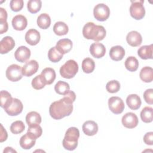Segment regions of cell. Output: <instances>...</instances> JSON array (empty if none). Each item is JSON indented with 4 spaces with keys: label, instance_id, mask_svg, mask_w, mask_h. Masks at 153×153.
I'll list each match as a JSON object with an SVG mask.
<instances>
[{
    "label": "cell",
    "instance_id": "obj_1",
    "mask_svg": "<svg viewBox=\"0 0 153 153\" xmlns=\"http://www.w3.org/2000/svg\"><path fill=\"white\" fill-rule=\"evenodd\" d=\"M65 97L53 102L49 108L50 116L54 120H60L69 116L73 111V105Z\"/></svg>",
    "mask_w": 153,
    "mask_h": 153
},
{
    "label": "cell",
    "instance_id": "obj_2",
    "mask_svg": "<svg viewBox=\"0 0 153 153\" xmlns=\"http://www.w3.org/2000/svg\"><path fill=\"white\" fill-rule=\"evenodd\" d=\"M106 30L103 26L96 25L93 22H88L83 27L82 35L87 39L98 42L104 39Z\"/></svg>",
    "mask_w": 153,
    "mask_h": 153
},
{
    "label": "cell",
    "instance_id": "obj_3",
    "mask_svg": "<svg viewBox=\"0 0 153 153\" xmlns=\"http://www.w3.org/2000/svg\"><path fill=\"white\" fill-rule=\"evenodd\" d=\"M79 137V130L75 127H69L66 130L62 140V145L64 148L69 151L75 149L78 146V139Z\"/></svg>",
    "mask_w": 153,
    "mask_h": 153
},
{
    "label": "cell",
    "instance_id": "obj_4",
    "mask_svg": "<svg viewBox=\"0 0 153 153\" xmlns=\"http://www.w3.org/2000/svg\"><path fill=\"white\" fill-rule=\"evenodd\" d=\"M78 71V65L76 61L71 59L65 62L60 68V75L66 79H71L75 76Z\"/></svg>",
    "mask_w": 153,
    "mask_h": 153
},
{
    "label": "cell",
    "instance_id": "obj_5",
    "mask_svg": "<svg viewBox=\"0 0 153 153\" xmlns=\"http://www.w3.org/2000/svg\"><path fill=\"white\" fill-rule=\"evenodd\" d=\"M131 4L130 7V14L131 16L136 20L142 19L145 15V10L143 6L144 1L143 0L131 1Z\"/></svg>",
    "mask_w": 153,
    "mask_h": 153
},
{
    "label": "cell",
    "instance_id": "obj_6",
    "mask_svg": "<svg viewBox=\"0 0 153 153\" xmlns=\"http://www.w3.org/2000/svg\"><path fill=\"white\" fill-rule=\"evenodd\" d=\"M93 15L97 20L100 22L105 21L110 15L109 8L105 4H98L94 7Z\"/></svg>",
    "mask_w": 153,
    "mask_h": 153
},
{
    "label": "cell",
    "instance_id": "obj_7",
    "mask_svg": "<svg viewBox=\"0 0 153 153\" xmlns=\"http://www.w3.org/2000/svg\"><path fill=\"white\" fill-rule=\"evenodd\" d=\"M5 74L8 80L12 82H16L22 78V69L18 65L12 64L7 68Z\"/></svg>",
    "mask_w": 153,
    "mask_h": 153
},
{
    "label": "cell",
    "instance_id": "obj_8",
    "mask_svg": "<svg viewBox=\"0 0 153 153\" xmlns=\"http://www.w3.org/2000/svg\"><path fill=\"white\" fill-rule=\"evenodd\" d=\"M23 109V103L17 98H13L10 103L4 108L6 113L10 116H16L20 114L22 112Z\"/></svg>",
    "mask_w": 153,
    "mask_h": 153
},
{
    "label": "cell",
    "instance_id": "obj_9",
    "mask_svg": "<svg viewBox=\"0 0 153 153\" xmlns=\"http://www.w3.org/2000/svg\"><path fill=\"white\" fill-rule=\"evenodd\" d=\"M108 106L111 111L115 114L122 113L125 108L123 100L117 96H112L108 99Z\"/></svg>",
    "mask_w": 153,
    "mask_h": 153
},
{
    "label": "cell",
    "instance_id": "obj_10",
    "mask_svg": "<svg viewBox=\"0 0 153 153\" xmlns=\"http://www.w3.org/2000/svg\"><path fill=\"white\" fill-rule=\"evenodd\" d=\"M121 122L125 127L127 128H133L137 126L139 120L135 114L133 112H127L123 116Z\"/></svg>",
    "mask_w": 153,
    "mask_h": 153
},
{
    "label": "cell",
    "instance_id": "obj_11",
    "mask_svg": "<svg viewBox=\"0 0 153 153\" xmlns=\"http://www.w3.org/2000/svg\"><path fill=\"white\" fill-rule=\"evenodd\" d=\"M30 50L26 46H20L17 48L14 53L15 59L20 63L27 61L30 57Z\"/></svg>",
    "mask_w": 153,
    "mask_h": 153
},
{
    "label": "cell",
    "instance_id": "obj_12",
    "mask_svg": "<svg viewBox=\"0 0 153 153\" xmlns=\"http://www.w3.org/2000/svg\"><path fill=\"white\" fill-rule=\"evenodd\" d=\"M15 46V41L13 38L10 36L4 37L0 42V53L1 54H6L12 50Z\"/></svg>",
    "mask_w": 153,
    "mask_h": 153
},
{
    "label": "cell",
    "instance_id": "obj_13",
    "mask_svg": "<svg viewBox=\"0 0 153 153\" xmlns=\"http://www.w3.org/2000/svg\"><path fill=\"white\" fill-rule=\"evenodd\" d=\"M38 68V63L35 60H31L26 62L23 66V75L26 76H30L37 72Z\"/></svg>",
    "mask_w": 153,
    "mask_h": 153
},
{
    "label": "cell",
    "instance_id": "obj_14",
    "mask_svg": "<svg viewBox=\"0 0 153 153\" xmlns=\"http://www.w3.org/2000/svg\"><path fill=\"white\" fill-rule=\"evenodd\" d=\"M25 41L30 45H36L40 41L41 36L39 32L35 29H29L25 34Z\"/></svg>",
    "mask_w": 153,
    "mask_h": 153
},
{
    "label": "cell",
    "instance_id": "obj_15",
    "mask_svg": "<svg viewBox=\"0 0 153 153\" xmlns=\"http://www.w3.org/2000/svg\"><path fill=\"white\" fill-rule=\"evenodd\" d=\"M90 52L93 57L99 59L105 56L106 48L104 45L102 43L94 42L90 45Z\"/></svg>",
    "mask_w": 153,
    "mask_h": 153
},
{
    "label": "cell",
    "instance_id": "obj_16",
    "mask_svg": "<svg viewBox=\"0 0 153 153\" xmlns=\"http://www.w3.org/2000/svg\"><path fill=\"white\" fill-rule=\"evenodd\" d=\"M126 41L131 47H137L142 44V37L140 33L136 30H132L127 33Z\"/></svg>",
    "mask_w": 153,
    "mask_h": 153
},
{
    "label": "cell",
    "instance_id": "obj_17",
    "mask_svg": "<svg viewBox=\"0 0 153 153\" xmlns=\"http://www.w3.org/2000/svg\"><path fill=\"white\" fill-rule=\"evenodd\" d=\"M27 25V20L25 16L22 14H18L14 16L12 19V26L16 30H24Z\"/></svg>",
    "mask_w": 153,
    "mask_h": 153
},
{
    "label": "cell",
    "instance_id": "obj_18",
    "mask_svg": "<svg viewBox=\"0 0 153 153\" xmlns=\"http://www.w3.org/2000/svg\"><path fill=\"white\" fill-rule=\"evenodd\" d=\"M56 49L62 54L69 53L72 48V42L68 38L61 39L59 40L56 45Z\"/></svg>",
    "mask_w": 153,
    "mask_h": 153
},
{
    "label": "cell",
    "instance_id": "obj_19",
    "mask_svg": "<svg viewBox=\"0 0 153 153\" xmlns=\"http://www.w3.org/2000/svg\"><path fill=\"white\" fill-rule=\"evenodd\" d=\"M82 128L84 133L90 136H94L98 131V126L97 123L91 120H88L84 122Z\"/></svg>",
    "mask_w": 153,
    "mask_h": 153
},
{
    "label": "cell",
    "instance_id": "obj_20",
    "mask_svg": "<svg viewBox=\"0 0 153 153\" xmlns=\"http://www.w3.org/2000/svg\"><path fill=\"white\" fill-rule=\"evenodd\" d=\"M44 83L48 85L51 84L56 79V72L51 68H46L44 69L41 74Z\"/></svg>",
    "mask_w": 153,
    "mask_h": 153
},
{
    "label": "cell",
    "instance_id": "obj_21",
    "mask_svg": "<svg viewBox=\"0 0 153 153\" xmlns=\"http://www.w3.org/2000/svg\"><path fill=\"white\" fill-rule=\"evenodd\" d=\"M125 56V50L124 48L120 45L113 46L109 51V56L111 59L114 61L121 60Z\"/></svg>",
    "mask_w": 153,
    "mask_h": 153
},
{
    "label": "cell",
    "instance_id": "obj_22",
    "mask_svg": "<svg viewBox=\"0 0 153 153\" xmlns=\"http://www.w3.org/2000/svg\"><path fill=\"white\" fill-rule=\"evenodd\" d=\"M36 139L32 137L27 132L23 135L19 141L20 146L25 149H29L32 148L35 144Z\"/></svg>",
    "mask_w": 153,
    "mask_h": 153
},
{
    "label": "cell",
    "instance_id": "obj_23",
    "mask_svg": "<svg viewBox=\"0 0 153 153\" xmlns=\"http://www.w3.org/2000/svg\"><path fill=\"white\" fill-rule=\"evenodd\" d=\"M126 103L128 108L132 110L138 109L142 103L140 97L136 94H131L127 96Z\"/></svg>",
    "mask_w": 153,
    "mask_h": 153
},
{
    "label": "cell",
    "instance_id": "obj_24",
    "mask_svg": "<svg viewBox=\"0 0 153 153\" xmlns=\"http://www.w3.org/2000/svg\"><path fill=\"white\" fill-rule=\"evenodd\" d=\"M137 54L142 59H152V44L149 45H143L137 50Z\"/></svg>",
    "mask_w": 153,
    "mask_h": 153
},
{
    "label": "cell",
    "instance_id": "obj_25",
    "mask_svg": "<svg viewBox=\"0 0 153 153\" xmlns=\"http://www.w3.org/2000/svg\"><path fill=\"white\" fill-rule=\"evenodd\" d=\"M140 78L145 82H151L153 79V69L150 66H145L140 71Z\"/></svg>",
    "mask_w": 153,
    "mask_h": 153
},
{
    "label": "cell",
    "instance_id": "obj_26",
    "mask_svg": "<svg viewBox=\"0 0 153 153\" xmlns=\"http://www.w3.org/2000/svg\"><path fill=\"white\" fill-rule=\"evenodd\" d=\"M26 121L29 126L39 124L41 123V117L38 112L36 111H31L27 114L26 116Z\"/></svg>",
    "mask_w": 153,
    "mask_h": 153
},
{
    "label": "cell",
    "instance_id": "obj_27",
    "mask_svg": "<svg viewBox=\"0 0 153 153\" xmlns=\"http://www.w3.org/2000/svg\"><path fill=\"white\" fill-rule=\"evenodd\" d=\"M36 22L38 27L42 29H46L51 25V19L48 14L42 13L38 17Z\"/></svg>",
    "mask_w": 153,
    "mask_h": 153
},
{
    "label": "cell",
    "instance_id": "obj_28",
    "mask_svg": "<svg viewBox=\"0 0 153 153\" xmlns=\"http://www.w3.org/2000/svg\"><path fill=\"white\" fill-rule=\"evenodd\" d=\"M140 118L143 122L149 123L152 121L153 109L151 107L145 106L140 112Z\"/></svg>",
    "mask_w": 153,
    "mask_h": 153
},
{
    "label": "cell",
    "instance_id": "obj_29",
    "mask_svg": "<svg viewBox=\"0 0 153 153\" xmlns=\"http://www.w3.org/2000/svg\"><path fill=\"white\" fill-rule=\"evenodd\" d=\"M69 28L68 25L63 22H56L53 26V31L55 34L59 36L65 35L68 33Z\"/></svg>",
    "mask_w": 153,
    "mask_h": 153
},
{
    "label": "cell",
    "instance_id": "obj_30",
    "mask_svg": "<svg viewBox=\"0 0 153 153\" xmlns=\"http://www.w3.org/2000/svg\"><path fill=\"white\" fill-rule=\"evenodd\" d=\"M125 67L128 71L134 72L139 67V62L135 57L129 56L125 61Z\"/></svg>",
    "mask_w": 153,
    "mask_h": 153
},
{
    "label": "cell",
    "instance_id": "obj_31",
    "mask_svg": "<svg viewBox=\"0 0 153 153\" xmlns=\"http://www.w3.org/2000/svg\"><path fill=\"white\" fill-rule=\"evenodd\" d=\"M95 68L94 61L90 58H85L82 62V69L84 72L86 74L91 73Z\"/></svg>",
    "mask_w": 153,
    "mask_h": 153
},
{
    "label": "cell",
    "instance_id": "obj_32",
    "mask_svg": "<svg viewBox=\"0 0 153 153\" xmlns=\"http://www.w3.org/2000/svg\"><path fill=\"white\" fill-rule=\"evenodd\" d=\"M70 89L69 84L63 81H59L54 85V90L60 95H65Z\"/></svg>",
    "mask_w": 153,
    "mask_h": 153
},
{
    "label": "cell",
    "instance_id": "obj_33",
    "mask_svg": "<svg viewBox=\"0 0 153 153\" xmlns=\"http://www.w3.org/2000/svg\"><path fill=\"white\" fill-rule=\"evenodd\" d=\"M63 55L56 49V47L51 48L48 52V59L53 63L59 62L63 58Z\"/></svg>",
    "mask_w": 153,
    "mask_h": 153
},
{
    "label": "cell",
    "instance_id": "obj_34",
    "mask_svg": "<svg viewBox=\"0 0 153 153\" xmlns=\"http://www.w3.org/2000/svg\"><path fill=\"white\" fill-rule=\"evenodd\" d=\"M42 6L41 0H29L27 3V8L28 11L32 14L38 13Z\"/></svg>",
    "mask_w": 153,
    "mask_h": 153
},
{
    "label": "cell",
    "instance_id": "obj_35",
    "mask_svg": "<svg viewBox=\"0 0 153 153\" xmlns=\"http://www.w3.org/2000/svg\"><path fill=\"white\" fill-rule=\"evenodd\" d=\"M32 137L34 139H36L37 138L39 137L42 133V129L41 127L39 124L32 125L29 126L27 131Z\"/></svg>",
    "mask_w": 153,
    "mask_h": 153
},
{
    "label": "cell",
    "instance_id": "obj_36",
    "mask_svg": "<svg viewBox=\"0 0 153 153\" xmlns=\"http://www.w3.org/2000/svg\"><path fill=\"white\" fill-rule=\"evenodd\" d=\"M25 128V126L23 121L18 120L13 122L10 126V131L13 134H20L22 133Z\"/></svg>",
    "mask_w": 153,
    "mask_h": 153
},
{
    "label": "cell",
    "instance_id": "obj_37",
    "mask_svg": "<svg viewBox=\"0 0 153 153\" xmlns=\"http://www.w3.org/2000/svg\"><path fill=\"white\" fill-rule=\"evenodd\" d=\"M1 106L2 108H4L6 107L11 101L13 99V97H11V95L10 93H8L6 90H2L1 91Z\"/></svg>",
    "mask_w": 153,
    "mask_h": 153
},
{
    "label": "cell",
    "instance_id": "obj_38",
    "mask_svg": "<svg viewBox=\"0 0 153 153\" xmlns=\"http://www.w3.org/2000/svg\"><path fill=\"white\" fill-rule=\"evenodd\" d=\"M120 88V84L117 80H112L107 82L106 85V89L108 92L111 93H115L118 92Z\"/></svg>",
    "mask_w": 153,
    "mask_h": 153
},
{
    "label": "cell",
    "instance_id": "obj_39",
    "mask_svg": "<svg viewBox=\"0 0 153 153\" xmlns=\"http://www.w3.org/2000/svg\"><path fill=\"white\" fill-rule=\"evenodd\" d=\"M31 84L32 87L35 90H41L43 88L45 85V84L44 83L41 74L33 78Z\"/></svg>",
    "mask_w": 153,
    "mask_h": 153
},
{
    "label": "cell",
    "instance_id": "obj_40",
    "mask_svg": "<svg viewBox=\"0 0 153 153\" xmlns=\"http://www.w3.org/2000/svg\"><path fill=\"white\" fill-rule=\"evenodd\" d=\"M10 8L12 11L17 12L20 11L23 7V0H11L10 3Z\"/></svg>",
    "mask_w": 153,
    "mask_h": 153
},
{
    "label": "cell",
    "instance_id": "obj_41",
    "mask_svg": "<svg viewBox=\"0 0 153 153\" xmlns=\"http://www.w3.org/2000/svg\"><path fill=\"white\" fill-rule=\"evenodd\" d=\"M143 98L145 101L149 104L152 105L153 103V89L149 88L145 91L143 93Z\"/></svg>",
    "mask_w": 153,
    "mask_h": 153
},
{
    "label": "cell",
    "instance_id": "obj_42",
    "mask_svg": "<svg viewBox=\"0 0 153 153\" xmlns=\"http://www.w3.org/2000/svg\"><path fill=\"white\" fill-rule=\"evenodd\" d=\"M143 142L146 145H152L153 144V132L152 131L148 132L144 135Z\"/></svg>",
    "mask_w": 153,
    "mask_h": 153
},
{
    "label": "cell",
    "instance_id": "obj_43",
    "mask_svg": "<svg viewBox=\"0 0 153 153\" xmlns=\"http://www.w3.org/2000/svg\"><path fill=\"white\" fill-rule=\"evenodd\" d=\"M63 97H65L66 99L69 100V102L73 103L75 102L76 99V94L73 91L69 90L65 95H63Z\"/></svg>",
    "mask_w": 153,
    "mask_h": 153
},
{
    "label": "cell",
    "instance_id": "obj_44",
    "mask_svg": "<svg viewBox=\"0 0 153 153\" xmlns=\"http://www.w3.org/2000/svg\"><path fill=\"white\" fill-rule=\"evenodd\" d=\"M7 13L6 10L4 8L1 7L0 8V23L7 22Z\"/></svg>",
    "mask_w": 153,
    "mask_h": 153
},
{
    "label": "cell",
    "instance_id": "obj_45",
    "mask_svg": "<svg viewBox=\"0 0 153 153\" xmlns=\"http://www.w3.org/2000/svg\"><path fill=\"white\" fill-rule=\"evenodd\" d=\"M1 139H0V142H3L4 141L6 140L8 137V134H7V132L5 130V129L4 128L3 126L2 125V124H1Z\"/></svg>",
    "mask_w": 153,
    "mask_h": 153
},
{
    "label": "cell",
    "instance_id": "obj_46",
    "mask_svg": "<svg viewBox=\"0 0 153 153\" xmlns=\"http://www.w3.org/2000/svg\"><path fill=\"white\" fill-rule=\"evenodd\" d=\"M8 29V25L7 22L0 23V33L2 34L6 32Z\"/></svg>",
    "mask_w": 153,
    "mask_h": 153
},
{
    "label": "cell",
    "instance_id": "obj_47",
    "mask_svg": "<svg viewBox=\"0 0 153 153\" xmlns=\"http://www.w3.org/2000/svg\"><path fill=\"white\" fill-rule=\"evenodd\" d=\"M3 152H4V153H5V152H16V151L13 149L11 147L8 146L4 149Z\"/></svg>",
    "mask_w": 153,
    "mask_h": 153
}]
</instances>
